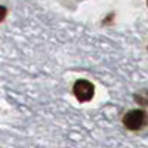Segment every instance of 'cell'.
<instances>
[{"label": "cell", "instance_id": "1", "mask_svg": "<svg viewBox=\"0 0 148 148\" xmlns=\"http://www.w3.org/2000/svg\"><path fill=\"white\" fill-rule=\"evenodd\" d=\"M123 123L129 130H139L147 123V114L142 110H132L125 114Z\"/></svg>", "mask_w": 148, "mask_h": 148}, {"label": "cell", "instance_id": "2", "mask_svg": "<svg viewBox=\"0 0 148 148\" xmlns=\"http://www.w3.org/2000/svg\"><path fill=\"white\" fill-rule=\"evenodd\" d=\"M95 86L88 80H77L74 83V95L80 102H88L93 98Z\"/></svg>", "mask_w": 148, "mask_h": 148}, {"label": "cell", "instance_id": "3", "mask_svg": "<svg viewBox=\"0 0 148 148\" xmlns=\"http://www.w3.org/2000/svg\"><path fill=\"white\" fill-rule=\"evenodd\" d=\"M136 99L139 101V104H142V105H148V93L145 92L144 96H142V95H138V96H136Z\"/></svg>", "mask_w": 148, "mask_h": 148}, {"label": "cell", "instance_id": "4", "mask_svg": "<svg viewBox=\"0 0 148 148\" xmlns=\"http://www.w3.org/2000/svg\"><path fill=\"white\" fill-rule=\"evenodd\" d=\"M5 16H6V8L0 5V22L5 19Z\"/></svg>", "mask_w": 148, "mask_h": 148}]
</instances>
